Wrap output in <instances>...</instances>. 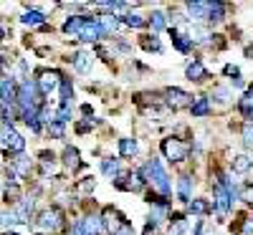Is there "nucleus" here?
I'll return each instance as SVG.
<instances>
[{
	"label": "nucleus",
	"mask_w": 253,
	"mask_h": 235,
	"mask_svg": "<svg viewBox=\"0 0 253 235\" xmlns=\"http://www.w3.org/2000/svg\"><path fill=\"white\" fill-rule=\"evenodd\" d=\"M142 177H147L144 182H150L162 197H167L170 195V177H167V172H165V167L160 164V159H150L144 164V169H142Z\"/></svg>",
	"instance_id": "1"
},
{
	"label": "nucleus",
	"mask_w": 253,
	"mask_h": 235,
	"mask_svg": "<svg viewBox=\"0 0 253 235\" xmlns=\"http://www.w3.org/2000/svg\"><path fill=\"white\" fill-rule=\"evenodd\" d=\"M15 104L20 106V114L31 112V109H41V106H43V99H41V91L36 86V81H23V83H20Z\"/></svg>",
	"instance_id": "2"
},
{
	"label": "nucleus",
	"mask_w": 253,
	"mask_h": 235,
	"mask_svg": "<svg viewBox=\"0 0 253 235\" xmlns=\"http://www.w3.org/2000/svg\"><path fill=\"white\" fill-rule=\"evenodd\" d=\"M0 147H3L5 152H10V155H23L26 139L15 132V126H13V124L3 121V124H0Z\"/></svg>",
	"instance_id": "3"
},
{
	"label": "nucleus",
	"mask_w": 253,
	"mask_h": 235,
	"mask_svg": "<svg viewBox=\"0 0 253 235\" xmlns=\"http://www.w3.org/2000/svg\"><path fill=\"white\" fill-rule=\"evenodd\" d=\"M160 149H162V155L170 159V162H182V159H187V152H190V147H187L182 139H177V137L162 139Z\"/></svg>",
	"instance_id": "4"
},
{
	"label": "nucleus",
	"mask_w": 253,
	"mask_h": 235,
	"mask_svg": "<svg viewBox=\"0 0 253 235\" xmlns=\"http://www.w3.org/2000/svg\"><path fill=\"white\" fill-rule=\"evenodd\" d=\"M61 225H63V215H61V210H56V207L43 210L38 215V220H36V228L41 233H56Z\"/></svg>",
	"instance_id": "5"
},
{
	"label": "nucleus",
	"mask_w": 253,
	"mask_h": 235,
	"mask_svg": "<svg viewBox=\"0 0 253 235\" xmlns=\"http://www.w3.org/2000/svg\"><path fill=\"white\" fill-rule=\"evenodd\" d=\"M61 74L58 71H41L38 74V78H36V86H38V91H41V96H48L53 89H58L61 86Z\"/></svg>",
	"instance_id": "6"
},
{
	"label": "nucleus",
	"mask_w": 253,
	"mask_h": 235,
	"mask_svg": "<svg viewBox=\"0 0 253 235\" xmlns=\"http://www.w3.org/2000/svg\"><path fill=\"white\" fill-rule=\"evenodd\" d=\"M165 101H167V106H170L172 112H177V109H190V104H193V96H190L187 91H182V89H167L165 91Z\"/></svg>",
	"instance_id": "7"
},
{
	"label": "nucleus",
	"mask_w": 253,
	"mask_h": 235,
	"mask_svg": "<svg viewBox=\"0 0 253 235\" xmlns=\"http://www.w3.org/2000/svg\"><path fill=\"white\" fill-rule=\"evenodd\" d=\"M144 185V177L142 172H129V175H119L114 180V187L117 190H124V192H139Z\"/></svg>",
	"instance_id": "8"
},
{
	"label": "nucleus",
	"mask_w": 253,
	"mask_h": 235,
	"mask_svg": "<svg viewBox=\"0 0 253 235\" xmlns=\"http://www.w3.org/2000/svg\"><path fill=\"white\" fill-rule=\"evenodd\" d=\"M99 223H101V230H109V233H117L126 220L119 215V212L114 210V207H104V212H101V218H99Z\"/></svg>",
	"instance_id": "9"
},
{
	"label": "nucleus",
	"mask_w": 253,
	"mask_h": 235,
	"mask_svg": "<svg viewBox=\"0 0 253 235\" xmlns=\"http://www.w3.org/2000/svg\"><path fill=\"white\" fill-rule=\"evenodd\" d=\"M15 99H18L15 81H13V78H5L3 83H0V104H3L5 109H10V106L15 104Z\"/></svg>",
	"instance_id": "10"
},
{
	"label": "nucleus",
	"mask_w": 253,
	"mask_h": 235,
	"mask_svg": "<svg viewBox=\"0 0 253 235\" xmlns=\"http://www.w3.org/2000/svg\"><path fill=\"white\" fill-rule=\"evenodd\" d=\"M213 197H215V200H213V205H215V210H218V215H220V218H225L233 202H230L228 192H225V187H223L220 182H218V185H215V190H213Z\"/></svg>",
	"instance_id": "11"
},
{
	"label": "nucleus",
	"mask_w": 253,
	"mask_h": 235,
	"mask_svg": "<svg viewBox=\"0 0 253 235\" xmlns=\"http://www.w3.org/2000/svg\"><path fill=\"white\" fill-rule=\"evenodd\" d=\"M107 33L101 31V26L96 23V18H89L86 20V26L81 28V33H79V40H86V43H91V40H99V38H104Z\"/></svg>",
	"instance_id": "12"
},
{
	"label": "nucleus",
	"mask_w": 253,
	"mask_h": 235,
	"mask_svg": "<svg viewBox=\"0 0 253 235\" xmlns=\"http://www.w3.org/2000/svg\"><path fill=\"white\" fill-rule=\"evenodd\" d=\"M185 76L190 81H203V78H208V69L203 66L200 58H193V61L187 63V69H185Z\"/></svg>",
	"instance_id": "13"
},
{
	"label": "nucleus",
	"mask_w": 253,
	"mask_h": 235,
	"mask_svg": "<svg viewBox=\"0 0 253 235\" xmlns=\"http://www.w3.org/2000/svg\"><path fill=\"white\" fill-rule=\"evenodd\" d=\"M86 20H89V15H71L66 23H63V33L66 36H76L79 38V33H81V28L86 26Z\"/></svg>",
	"instance_id": "14"
},
{
	"label": "nucleus",
	"mask_w": 253,
	"mask_h": 235,
	"mask_svg": "<svg viewBox=\"0 0 253 235\" xmlns=\"http://www.w3.org/2000/svg\"><path fill=\"white\" fill-rule=\"evenodd\" d=\"M185 10H187V20H195V23L208 20V3H187Z\"/></svg>",
	"instance_id": "15"
},
{
	"label": "nucleus",
	"mask_w": 253,
	"mask_h": 235,
	"mask_svg": "<svg viewBox=\"0 0 253 235\" xmlns=\"http://www.w3.org/2000/svg\"><path fill=\"white\" fill-rule=\"evenodd\" d=\"M71 61H74V69H76L79 74H89V71H91V53L79 51Z\"/></svg>",
	"instance_id": "16"
},
{
	"label": "nucleus",
	"mask_w": 253,
	"mask_h": 235,
	"mask_svg": "<svg viewBox=\"0 0 253 235\" xmlns=\"http://www.w3.org/2000/svg\"><path fill=\"white\" fill-rule=\"evenodd\" d=\"M170 36H172V46L180 51V53H190L193 51V43H190V38L185 36V33H180V31H170Z\"/></svg>",
	"instance_id": "17"
},
{
	"label": "nucleus",
	"mask_w": 253,
	"mask_h": 235,
	"mask_svg": "<svg viewBox=\"0 0 253 235\" xmlns=\"http://www.w3.org/2000/svg\"><path fill=\"white\" fill-rule=\"evenodd\" d=\"M225 15V5L218 3V0H208V20L210 23H220Z\"/></svg>",
	"instance_id": "18"
},
{
	"label": "nucleus",
	"mask_w": 253,
	"mask_h": 235,
	"mask_svg": "<svg viewBox=\"0 0 253 235\" xmlns=\"http://www.w3.org/2000/svg\"><path fill=\"white\" fill-rule=\"evenodd\" d=\"M238 109H241V114L248 119V121H253V86L243 94V99L238 101Z\"/></svg>",
	"instance_id": "19"
},
{
	"label": "nucleus",
	"mask_w": 253,
	"mask_h": 235,
	"mask_svg": "<svg viewBox=\"0 0 253 235\" xmlns=\"http://www.w3.org/2000/svg\"><path fill=\"white\" fill-rule=\"evenodd\" d=\"M63 164H66V167L71 169V172L81 167V159H79V149H76V147H66V149H63Z\"/></svg>",
	"instance_id": "20"
},
{
	"label": "nucleus",
	"mask_w": 253,
	"mask_h": 235,
	"mask_svg": "<svg viewBox=\"0 0 253 235\" xmlns=\"http://www.w3.org/2000/svg\"><path fill=\"white\" fill-rule=\"evenodd\" d=\"M190 112H193V117H208V114H210V101H208L205 96L193 99V104H190Z\"/></svg>",
	"instance_id": "21"
},
{
	"label": "nucleus",
	"mask_w": 253,
	"mask_h": 235,
	"mask_svg": "<svg viewBox=\"0 0 253 235\" xmlns=\"http://www.w3.org/2000/svg\"><path fill=\"white\" fill-rule=\"evenodd\" d=\"M20 23L23 26H46V15L38 13V10H28L20 15Z\"/></svg>",
	"instance_id": "22"
},
{
	"label": "nucleus",
	"mask_w": 253,
	"mask_h": 235,
	"mask_svg": "<svg viewBox=\"0 0 253 235\" xmlns=\"http://www.w3.org/2000/svg\"><path fill=\"white\" fill-rule=\"evenodd\" d=\"M190 190H193V180H190L187 175L180 177L177 182V195H180V202H190Z\"/></svg>",
	"instance_id": "23"
},
{
	"label": "nucleus",
	"mask_w": 253,
	"mask_h": 235,
	"mask_svg": "<svg viewBox=\"0 0 253 235\" xmlns=\"http://www.w3.org/2000/svg\"><path fill=\"white\" fill-rule=\"evenodd\" d=\"M187 38H190V43H208V38H210V33L205 31V28H200V26H193L190 28V33H187Z\"/></svg>",
	"instance_id": "24"
},
{
	"label": "nucleus",
	"mask_w": 253,
	"mask_h": 235,
	"mask_svg": "<svg viewBox=\"0 0 253 235\" xmlns=\"http://www.w3.org/2000/svg\"><path fill=\"white\" fill-rule=\"evenodd\" d=\"M96 23L101 26L104 33H109V31H114V28L119 26V18L112 15V13H107V15H99V18H96Z\"/></svg>",
	"instance_id": "25"
},
{
	"label": "nucleus",
	"mask_w": 253,
	"mask_h": 235,
	"mask_svg": "<svg viewBox=\"0 0 253 235\" xmlns=\"http://www.w3.org/2000/svg\"><path fill=\"white\" fill-rule=\"evenodd\" d=\"M139 152V147L134 139H119V155L122 157H134Z\"/></svg>",
	"instance_id": "26"
},
{
	"label": "nucleus",
	"mask_w": 253,
	"mask_h": 235,
	"mask_svg": "<svg viewBox=\"0 0 253 235\" xmlns=\"http://www.w3.org/2000/svg\"><path fill=\"white\" fill-rule=\"evenodd\" d=\"M251 167H253V159L246 157V155H241V157L233 159V172H236V175H246Z\"/></svg>",
	"instance_id": "27"
},
{
	"label": "nucleus",
	"mask_w": 253,
	"mask_h": 235,
	"mask_svg": "<svg viewBox=\"0 0 253 235\" xmlns=\"http://www.w3.org/2000/svg\"><path fill=\"white\" fill-rule=\"evenodd\" d=\"M101 172L107 177H112V180H117L119 177V159H104L101 162Z\"/></svg>",
	"instance_id": "28"
},
{
	"label": "nucleus",
	"mask_w": 253,
	"mask_h": 235,
	"mask_svg": "<svg viewBox=\"0 0 253 235\" xmlns=\"http://www.w3.org/2000/svg\"><path fill=\"white\" fill-rule=\"evenodd\" d=\"M150 26H152V31L155 33H160L165 26H167V20H165V13H160V10H155L152 15H150Z\"/></svg>",
	"instance_id": "29"
},
{
	"label": "nucleus",
	"mask_w": 253,
	"mask_h": 235,
	"mask_svg": "<svg viewBox=\"0 0 253 235\" xmlns=\"http://www.w3.org/2000/svg\"><path fill=\"white\" fill-rule=\"evenodd\" d=\"M124 23L129 26V28H144L147 20H144L142 15H132V13H126V15H124Z\"/></svg>",
	"instance_id": "30"
},
{
	"label": "nucleus",
	"mask_w": 253,
	"mask_h": 235,
	"mask_svg": "<svg viewBox=\"0 0 253 235\" xmlns=\"http://www.w3.org/2000/svg\"><path fill=\"white\" fill-rule=\"evenodd\" d=\"M208 210H210V205L205 200H193L190 202V212H193V215H205Z\"/></svg>",
	"instance_id": "31"
},
{
	"label": "nucleus",
	"mask_w": 253,
	"mask_h": 235,
	"mask_svg": "<svg viewBox=\"0 0 253 235\" xmlns=\"http://www.w3.org/2000/svg\"><path fill=\"white\" fill-rule=\"evenodd\" d=\"M142 48H147V51H162V46H160V40L155 38V36H144L142 38Z\"/></svg>",
	"instance_id": "32"
},
{
	"label": "nucleus",
	"mask_w": 253,
	"mask_h": 235,
	"mask_svg": "<svg viewBox=\"0 0 253 235\" xmlns=\"http://www.w3.org/2000/svg\"><path fill=\"white\" fill-rule=\"evenodd\" d=\"M18 220H15V215L13 212H0V228H13Z\"/></svg>",
	"instance_id": "33"
},
{
	"label": "nucleus",
	"mask_w": 253,
	"mask_h": 235,
	"mask_svg": "<svg viewBox=\"0 0 253 235\" xmlns=\"http://www.w3.org/2000/svg\"><path fill=\"white\" fill-rule=\"evenodd\" d=\"M243 144L246 147H253V121H248L243 126Z\"/></svg>",
	"instance_id": "34"
},
{
	"label": "nucleus",
	"mask_w": 253,
	"mask_h": 235,
	"mask_svg": "<svg viewBox=\"0 0 253 235\" xmlns=\"http://www.w3.org/2000/svg\"><path fill=\"white\" fill-rule=\"evenodd\" d=\"M213 96H215L220 104H228V101H230V91H228V89H220V86L213 89Z\"/></svg>",
	"instance_id": "35"
},
{
	"label": "nucleus",
	"mask_w": 253,
	"mask_h": 235,
	"mask_svg": "<svg viewBox=\"0 0 253 235\" xmlns=\"http://www.w3.org/2000/svg\"><path fill=\"white\" fill-rule=\"evenodd\" d=\"M48 132H51L56 139H61V137H63V124H61V121H51V124H48Z\"/></svg>",
	"instance_id": "36"
},
{
	"label": "nucleus",
	"mask_w": 253,
	"mask_h": 235,
	"mask_svg": "<svg viewBox=\"0 0 253 235\" xmlns=\"http://www.w3.org/2000/svg\"><path fill=\"white\" fill-rule=\"evenodd\" d=\"M0 74H3L5 78H10V58L8 56L0 58Z\"/></svg>",
	"instance_id": "37"
},
{
	"label": "nucleus",
	"mask_w": 253,
	"mask_h": 235,
	"mask_svg": "<svg viewBox=\"0 0 253 235\" xmlns=\"http://www.w3.org/2000/svg\"><path fill=\"white\" fill-rule=\"evenodd\" d=\"M91 126H94V121H91V119H84V121H79V124H76V132H79V134H86V132L91 129Z\"/></svg>",
	"instance_id": "38"
},
{
	"label": "nucleus",
	"mask_w": 253,
	"mask_h": 235,
	"mask_svg": "<svg viewBox=\"0 0 253 235\" xmlns=\"http://www.w3.org/2000/svg\"><path fill=\"white\" fill-rule=\"evenodd\" d=\"M241 200H246V202H251V205H253V185L243 187V195H241Z\"/></svg>",
	"instance_id": "39"
},
{
	"label": "nucleus",
	"mask_w": 253,
	"mask_h": 235,
	"mask_svg": "<svg viewBox=\"0 0 253 235\" xmlns=\"http://www.w3.org/2000/svg\"><path fill=\"white\" fill-rule=\"evenodd\" d=\"M114 235H134V230H132V225H129V223H124V225H122V228H119Z\"/></svg>",
	"instance_id": "40"
},
{
	"label": "nucleus",
	"mask_w": 253,
	"mask_h": 235,
	"mask_svg": "<svg viewBox=\"0 0 253 235\" xmlns=\"http://www.w3.org/2000/svg\"><path fill=\"white\" fill-rule=\"evenodd\" d=\"M225 74L228 76H238V66H225Z\"/></svg>",
	"instance_id": "41"
},
{
	"label": "nucleus",
	"mask_w": 253,
	"mask_h": 235,
	"mask_svg": "<svg viewBox=\"0 0 253 235\" xmlns=\"http://www.w3.org/2000/svg\"><path fill=\"white\" fill-rule=\"evenodd\" d=\"M233 86H236V89H243V78H241V76L233 78Z\"/></svg>",
	"instance_id": "42"
},
{
	"label": "nucleus",
	"mask_w": 253,
	"mask_h": 235,
	"mask_svg": "<svg viewBox=\"0 0 253 235\" xmlns=\"http://www.w3.org/2000/svg\"><path fill=\"white\" fill-rule=\"evenodd\" d=\"M3 38H5V28H3V26H0V40H3Z\"/></svg>",
	"instance_id": "43"
},
{
	"label": "nucleus",
	"mask_w": 253,
	"mask_h": 235,
	"mask_svg": "<svg viewBox=\"0 0 253 235\" xmlns=\"http://www.w3.org/2000/svg\"><path fill=\"white\" fill-rule=\"evenodd\" d=\"M8 235H15V233H8Z\"/></svg>",
	"instance_id": "44"
},
{
	"label": "nucleus",
	"mask_w": 253,
	"mask_h": 235,
	"mask_svg": "<svg viewBox=\"0 0 253 235\" xmlns=\"http://www.w3.org/2000/svg\"><path fill=\"white\" fill-rule=\"evenodd\" d=\"M205 235H210V233H205Z\"/></svg>",
	"instance_id": "45"
}]
</instances>
